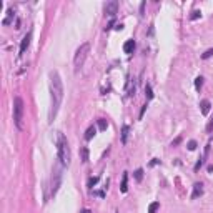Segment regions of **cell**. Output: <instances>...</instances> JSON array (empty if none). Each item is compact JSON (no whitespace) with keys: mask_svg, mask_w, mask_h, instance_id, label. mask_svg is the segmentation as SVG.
<instances>
[{"mask_svg":"<svg viewBox=\"0 0 213 213\" xmlns=\"http://www.w3.org/2000/svg\"><path fill=\"white\" fill-rule=\"evenodd\" d=\"M50 97H52V105H50V112H48V122L52 123L55 120L63 100V83L58 72H50Z\"/></svg>","mask_w":213,"mask_h":213,"instance_id":"obj_1","label":"cell"},{"mask_svg":"<svg viewBox=\"0 0 213 213\" xmlns=\"http://www.w3.org/2000/svg\"><path fill=\"white\" fill-rule=\"evenodd\" d=\"M57 152H58V162H60V165L68 166L70 165V160H72V152H70L68 141H67L65 135H63L62 132L57 133Z\"/></svg>","mask_w":213,"mask_h":213,"instance_id":"obj_2","label":"cell"},{"mask_svg":"<svg viewBox=\"0 0 213 213\" xmlns=\"http://www.w3.org/2000/svg\"><path fill=\"white\" fill-rule=\"evenodd\" d=\"M23 100L22 97H15L13 98V122H15L17 128L23 130Z\"/></svg>","mask_w":213,"mask_h":213,"instance_id":"obj_3","label":"cell"},{"mask_svg":"<svg viewBox=\"0 0 213 213\" xmlns=\"http://www.w3.org/2000/svg\"><path fill=\"white\" fill-rule=\"evenodd\" d=\"M60 163V162H58ZM57 163L55 166H53V172H52V178H50V195L52 197H55L57 195V191H58V188L60 185H62V170L65 168L63 165H58Z\"/></svg>","mask_w":213,"mask_h":213,"instance_id":"obj_4","label":"cell"},{"mask_svg":"<svg viewBox=\"0 0 213 213\" xmlns=\"http://www.w3.org/2000/svg\"><path fill=\"white\" fill-rule=\"evenodd\" d=\"M88 53H90V44H82L80 47L77 48L75 57H73V67H75V72H79L82 67H83Z\"/></svg>","mask_w":213,"mask_h":213,"instance_id":"obj_5","label":"cell"},{"mask_svg":"<svg viewBox=\"0 0 213 213\" xmlns=\"http://www.w3.org/2000/svg\"><path fill=\"white\" fill-rule=\"evenodd\" d=\"M117 12H118V2L117 0H112V2L105 3V13L108 17H115Z\"/></svg>","mask_w":213,"mask_h":213,"instance_id":"obj_6","label":"cell"},{"mask_svg":"<svg viewBox=\"0 0 213 213\" xmlns=\"http://www.w3.org/2000/svg\"><path fill=\"white\" fill-rule=\"evenodd\" d=\"M30 40H32V32H27V35L22 38V42H20V50H19V55L22 57L25 50L28 48V45H30Z\"/></svg>","mask_w":213,"mask_h":213,"instance_id":"obj_7","label":"cell"},{"mask_svg":"<svg viewBox=\"0 0 213 213\" xmlns=\"http://www.w3.org/2000/svg\"><path fill=\"white\" fill-rule=\"evenodd\" d=\"M203 195V183H195L193 185V193H191V198H198Z\"/></svg>","mask_w":213,"mask_h":213,"instance_id":"obj_8","label":"cell"},{"mask_svg":"<svg viewBox=\"0 0 213 213\" xmlns=\"http://www.w3.org/2000/svg\"><path fill=\"white\" fill-rule=\"evenodd\" d=\"M133 50H135V40H127L125 44H123V52L125 53H133Z\"/></svg>","mask_w":213,"mask_h":213,"instance_id":"obj_9","label":"cell"},{"mask_svg":"<svg viewBox=\"0 0 213 213\" xmlns=\"http://www.w3.org/2000/svg\"><path fill=\"white\" fill-rule=\"evenodd\" d=\"M95 135H97V127H93V125H90L87 128V132H85V140H92V138L95 137Z\"/></svg>","mask_w":213,"mask_h":213,"instance_id":"obj_10","label":"cell"},{"mask_svg":"<svg viewBox=\"0 0 213 213\" xmlns=\"http://www.w3.org/2000/svg\"><path fill=\"white\" fill-rule=\"evenodd\" d=\"M210 106H211L210 100H201V102H200V108H201V113H203V115H208V112H210Z\"/></svg>","mask_w":213,"mask_h":213,"instance_id":"obj_11","label":"cell"},{"mask_svg":"<svg viewBox=\"0 0 213 213\" xmlns=\"http://www.w3.org/2000/svg\"><path fill=\"white\" fill-rule=\"evenodd\" d=\"M120 190H122V193H127V190H128V173H123L122 176V187H120Z\"/></svg>","mask_w":213,"mask_h":213,"instance_id":"obj_12","label":"cell"},{"mask_svg":"<svg viewBox=\"0 0 213 213\" xmlns=\"http://www.w3.org/2000/svg\"><path fill=\"white\" fill-rule=\"evenodd\" d=\"M80 153H82V162L87 163V162H88V157H90V152H88V148H87V147H82Z\"/></svg>","mask_w":213,"mask_h":213,"instance_id":"obj_13","label":"cell"},{"mask_svg":"<svg viewBox=\"0 0 213 213\" xmlns=\"http://www.w3.org/2000/svg\"><path fill=\"white\" fill-rule=\"evenodd\" d=\"M128 132H130V127H128V125H123V128H122V143H127Z\"/></svg>","mask_w":213,"mask_h":213,"instance_id":"obj_14","label":"cell"},{"mask_svg":"<svg viewBox=\"0 0 213 213\" xmlns=\"http://www.w3.org/2000/svg\"><path fill=\"white\" fill-rule=\"evenodd\" d=\"M145 95H147V100H152V98H153V90H152L150 83L145 85Z\"/></svg>","mask_w":213,"mask_h":213,"instance_id":"obj_15","label":"cell"},{"mask_svg":"<svg viewBox=\"0 0 213 213\" xmlns=\"http://www.w3.org/2000/svg\"><path fill=\"white\" fill-rule=\"evenodd\" d=\"M97 125H98V130H106V127H108V122H106L105 118H98V120H97Z\"/></svg>","mask_w":213,"mask_h":213,"instance_id":"obj_16","label":"cell"},{"mask_svg":"<svg viewBox=\"0 0 213 213\" xmlns=\"http://www.w3.org/2000/svg\"><path fill=\"white\" fill-rule=\"evenodd\" d=\"M7 13H9V17L2 20L3 25H9V23H12V19H13V10H12V9H9V12H7Z\"/></svg>","mask_w":213,"mask_h":213,"instance_id":"obj_17","label":"cell"},{"mask_svg":"<svg viewBox=\"0 0 213 213\" xmlns=\"http://www.w3.org/2000/svg\"><path fill=\"white\" fill-rule=\"evenodd\" d=\"M133 176H135V180H137V182H141V180H143V170H141V168L135 170Z\"/></svg>","mask_w":213,"mask_h":213,"instance_id":"obj_18","label":"cell"},{"mask_svg":"<svg viewBox=\"0 0 213 213\" xmlns=\"http://www.w3.org/2000/svg\"><path fill=\"white\" fill-rule=\"evenodd\" d=\"M158 208H160V203H158V201H153V203L148 207V213H157Z\"/></svg>","mask_w":213,"mask_h":213,"instance_id":"obj_19","label":"cell"},{"mask_svg":"<svg viewBox=\"0 0 213 213\" xmlns=\"http://www.w3.org/2000/svg\"><path fill=\"white\" fill-rule=\"evenodd\" d=\"M201 85H203V77H197V79H195V88L200 90Z\"/></svg>","mask_w":213,"mask_h":213,"instance_id":"obj_20","label":"cell"},{"mask_svg":"<svg viewBox=\"0 0 213 213\" xmlns=\"http://www.w3.org/2000/svg\"><path fill=\"white\" fill-rule=\"evenodd\" d=\"M210 57H213V48H208L207 52H203V53H201V58H203V60L210 58Z\"/></svg>","mask_w":213,"mask_h":213,"instance_id":"obj_21","label":"cell"},{"mask_svg":"<svg viewBox=\"0 0 213 213\" xmlns=\"http://www.w3.org/2000/svg\"><path fill=\"white\" fill-rule=\"evenodd\" d=\"M198 17H201V12H200V10H193L191 15H190V20H197Z\"/></svg>","mask_w":213,"mask_h":213,"instance_id":"obj_22","label":"cell"},{"mask_svg":"<svg viewBox=\"0 0 213 213\" xmlns=\"http://www.w3.org/2000/svg\"><path fill=\"white\" fill-rule=\"evenodd\" d=\"M98 180H100V178H98V176H93V178H90V180H88V188L95 187V185H97V183H98Z\"/></svg>","mask_w":213,"mask_h":213,"instance_id":"obj_23","label":"cell"},{"mask_svg":"<svg viewBox=\"0 0 213 213\" xmlns=\"http://www.w3.org/2000/svg\"><path fill=\"white\" fill-rule=\"evenodd\" d=\"M195 148H197V141L190 140V141H188V150H195Z\"/></svg>","mask_w":213,"mask_h":213,"instance_id":"obj_24","label":"cell"},{"mask_svg":"<svg viewBox=\"0 0 213 213\" xmlns=\"http://www.w3.org/2000/svg\"><path fill=\"white\" fill-rule=\"evenodd\" d=\"M207 132H208V133H211V132H213V118L210 120V122H208V125H207Z\"/></svg>","mask_w":213,"mask_h":213,"instance_id":"obj_25","label":"cell"},{"mask_svg":"<svg viewBox=\"0 0 213 213\" xmlns=\"http://www.w3.org/2000/svg\"><path fill=\"white\" fill-rule=\"evenodd\" d=\"M147 106H148L147 103H145L143 106H141V110H140V117H138V118H140V120H141V118H143V113H145V112H147Z\"/></svg>","mask_w":213,"mask_h":213,"instance_id":"obj_26","label":"cell"},{"mask_svg":"<svg viewBox=\"0 0 213 213\" xmlns=\"http://www.w3.org/2000/svg\"><path fill=\"white\" fill-rule=\"evenodd\" d=\"M180 141H182V137H178V138H175V140L172 141V147H176V145L180 143Z\"/></svg>","mask_w":213,"mask_h":213,"instance_id":"obj_27","label":"cell"},{"mask_svg":"<svg viewBox=\"0 0 213 213\" xmlns=\"http://www.w3.org/2000/svg\"><path fill=\"white\" fill-rule=\"evenodd\" d=\"M113 25H115V20H112V22H110V23H108V25H106V27H105V30H110V28H112Z\"/></svg>","mask_w":213,"mask_h":213,"instance_id":"obj_28","label":"cell"},{"mask_svg":"<svg viewBox=\"0 0 213 213\" xmlns=\"http://www.w3.org/2000/svg\"><path fill=\"white\" fill-rule=\"evenodd\" d=\"M143 10H145V2L140 3V15H143Z\"/></svg>","mask_w":213,"mask_h":213,"instance_id":"obj_29","label":"cell"},{"mask_svg":"<svg viewBox=\"0 0 213 213\" xmlns=\"http://www.w3.org/2000/svg\"><path fill=\"white\" fill-rule=\"evenodd\" d=\"M158 162H160V160H158V158H153V160H152V162H150V165H152V166H153V165H157V163H158Z\"/></svg>","mask_w":213,"mask_h":213,"instance_id":"obj_30","label":"cell"},{"mask_svg":"<svg viewBox=\"0 0 213 213\" xmlns=\"http://www.w3.org/2000/svg\"><path fill=\"white\" fill-rule=\"evenodd\" d=\"M115 28H117V30H122V28H123V23H117Z\"/></svg>","mask_w":213,"mask_h":213,"instance_id":"obj_31","label":"cell"},{"mask_svg":"<svg viewBox=\"0 0 213 213\" xmlns=\"http://www.w3.org/2000/svg\"><path fill=\"white\" fill-rule=\"evenodd\" d=\"M207 170H208V173H211V172H213V165H208Z\"/></svg>","mask_w":213,"mask_h":213,"instance_id":"obj_32","label":"cell"},{"mask_svg":"<svg viewBox=\"0 0 213 213\" xmlns=\"http://www.w3.org/2000/svg\"><path fill=\"white\" fill-rule=\"evenodd\" d=\"M80 213H92V211H90V210H88V208H85V210H82Z\"/></svg>","mask_w":213,"mask_h":213,"instance_id":"obj_33","label":"cell"}]
</instances>
